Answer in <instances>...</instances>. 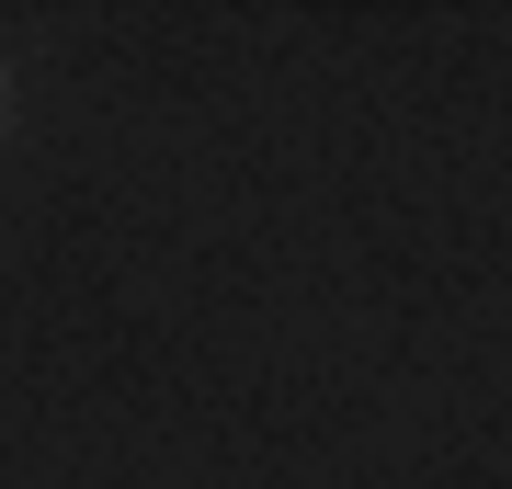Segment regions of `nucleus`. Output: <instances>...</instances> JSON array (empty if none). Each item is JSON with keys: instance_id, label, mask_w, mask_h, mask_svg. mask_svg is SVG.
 <instances>
[{"instance_id": "1", "label": "nucleus", "mask_w": 512, "mask_h": 489, "mask_svg": "<svg viewBox=\"0 0 512 489\" xmlns=\"http://www.w3.org/2000/svg\"><path fill=\"white\" fill-rule=\"evenodd\" d=\"M0 114H12V80H0Z\"/></svg>"}]
</instances>
